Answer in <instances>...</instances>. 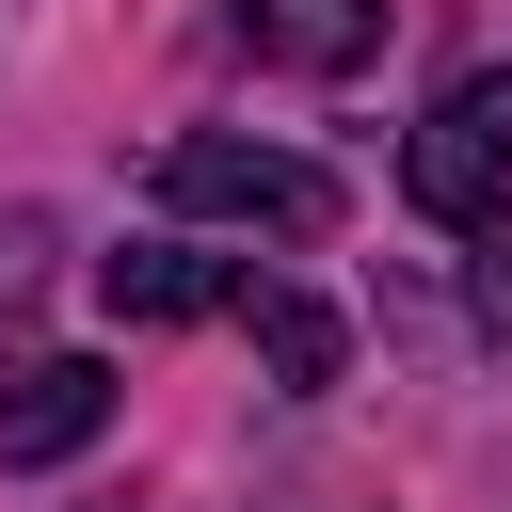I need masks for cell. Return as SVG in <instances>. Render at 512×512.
Listing matches in <instances>:
<instances>
[{
  "label": "cell",
  "mask_w": 512,
  "mask_h": 512,
  "mask_svg": "<svg viewBox=\"0 0 512 512\" xmlns=\"http://www.w3.org/2000/svg\"><path fill=\"white\" fill-rule=\"evenodd\" d=\"M400 192H416L448 240H496V224H512V64H480V80L432 96V128L400 144Z\"/></svg>",
  "instance_id": "2"
},
{
  "label": "cell",
  "mask_w": 512,
  "mask_h": 512,
  "mask_svg": "<svg viewBox=\"0 0 512 512\" xmlns=\"http://www.w3.org/2000/svg\"><path fill=\"white\" fill-rule=\"evenodd\" d=\"M96 288H112V320H240V304H256V272H240V256H208V240L96 256Z\"/></svg>",
  "instance_id": "4"
},
{
  "label": "cell",
  "mask_w": 512,
  "mask_h": 512,
  "mask_svg": "<svg viewBox=\"0 0 512 512\" xmlns=\"http://www.w3.org/2000/svg\"><path fill=\"white\" fill-rule=\"evenodd\" d=\"M240 32H256L272 64H304V80H336V64H368L384 0H240Z\"/></svg>",
  "instance_id": "5"
},
{
  "label": "cell",
  "mask_w": 512,
  "mask_h": 512,
  "mask_svg": "<svg viewBox=\"0 0 512 512\" xmlns=\"http://www.w3.org/2000/svg\"><path fill=\"white\" fill-rule=\"evenodd\" d=\"M240 320H256V352H272V384H336V368H352V336H336V304H304V288H256Z\"/></svg>",
  "instance_id": "6"
},
{
  "label": "cell",
  "mask_w": 512,
  "mask_h": 512,
  "mask_svg": "<svg viewBox=\"0 0 512 512\" xmlns=\"http://www.w3.org/2000/svg\"><path fill=\"white\" fill-rule=\"evenodd\" d=\"M160 208L176 224H256V240H336V176L240 128H176L160 144Z\"/></svg>",
  "instance_id": "1"
},
{
  "label": "cell",
  "mask_w": 512,
  "mask_h": 512,
  "mask_svg": "<svg viewBox=\"0 0 512 512\" xmlns=\"http://www.w3.org/2000/svg\"><path fill=\"white\" fill-rule=\"evenodd\" d=\"M96 416H112L96 352H16L0 368V464H64V448H96Z\"/></svg>",
  "instance_id": "3"
}]
</instances>
